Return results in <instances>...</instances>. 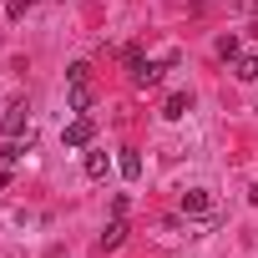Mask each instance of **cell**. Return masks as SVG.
Instances as JSON below:
<instances>
[{"label":"cell","mask_w":258,"mask_h":258,"mask_svg":"<svg viewBox=\"0 0 258 258\" xmlns=\"http://www.w3.org/2000/svg\"><path fill=\"white\" fill-rule=\"evenodd\" d=\"M91 137H96V121L86 111H76V121H66V132H61L66 147H91Z\"/></svg>","instance_id":"1"},{"label":"cell","mask_w":258,"mask_h":258,"mask_svg":"<svg viewBox=\"0 0 258 258\" xmlns=\"http://www.w3.org/2000/svg\"><path fill=\"white\" fill-rule=\"evenodd\" d=\"M26 121H31V106H26V101H11L6 116H0V132H6V137H21V132H26Z\"/></svg>","instance_id":"2"},{"label":"cell","mask_w":258,"mask_h":258,"mask_svg":"<svg viewBox=\"0 0 258 258\" xmlns=\"http://www.w3.org/2000/svg\"><path fill=\"white\" fill-rule=\"evenodd\" d=\"M182 213H213V192L208 187H187L182 192Z\"/></svg>","instance_id":"3"},{"label":"cell","mask_w":258,"mask_h":258,"mask_svg":"<svg viewBox=\"0 0 258 258\" xmlns=\"http://www.w3.org/2000/svg\"><path fill=\"white\" fill-rule=\"evenodd\" d=\"M187 101H192L187 91H172V96L162 101V116H167V121H177V116H187Z\"/></svg>","instance_id":"4"},{"label":"cell","mask_w":258,"mask_h":258,"mask_svg":"<svg viewBox=\"0 0 258 258\" xmlns=\"http://www.w3.org/2000/svg\"><path fill=\"white\" fill-rule=\"evenodd\" d=\"M106 172H111V157H106V152H86V177H91V182H101Z\"/></svg>","instance_id":"5"},{"label":"cell","mask_w":258,"mask_h":258,"mask_svg":"<svg viewBox=\"0 0 258 258\" xmlns=\"http://www.w3.org/2000/svg\"><path fill=\"white\" fill-rule=\"evenodd\" d=\"M121 243H126V223H121V218H111V223H106V233H101V248L111 253V248H121Z\"/></svg>","instance_id":"6"},{"label":"cell","mask_w":258,"mask_h":258,"mask_svg":"<svg viewBox=\"0 0 258 258\" xmlns=\"http://www.w3.org/2000/svg\"><path fill=\"white\" fill-rule=\"evenodd\" d=\"M116 167H121V177H126V182H137V177H142V157H137L132 147H126V152L116 157Z\"/></svg>","instance_id":"7"},{"label":"cell","mask_w":258,"mask_h":258,"mask_svg":"<svg viewBox=\"0 0 258 258\" xmlns=\"http://www.w3.org/2000/svg\"><path fill=\"white\" fill-rule=\"evenodd\" d=\"M233 76L238 81H258V56H233Z\"/></svg>","instance_id":"8"},{"label":"cell","mask_w":258,"mask_h":258,"mask_svg":"<svg viewBox=\"0 0 258 258\" xmlns=\"http://www.w3.org/2000/svg\"><path fill=\"white\" fill-rule=\"evenodd\" d=\"M66 86H91V66L86 61H71L66 66Z\"/></svg>","instance_id":"9"},{"label":"cell","mask_w":258,"mask_h":258,"mask_svg":"<svg viewBox=\"0 0 258 258\" xmlns=\"http://www.w3.org/2000/svg\"><path fill=\"white\" fill-rule=\"evenodd\" d=\"M71 111H91V86H71Z\"/></svg>","instance_id":"10"},{"label":"cell","mask_w":258,"mask_h":258,"mask_svg":"<svg viewBox=\"0 0 258 258\" xmlns=\"http://www.w3.org/2000/svg\"><path fill=\"white\" fill-rule=\"evenodd\" d=\"M21 152H26V147H21L16 137H6V147H0V162H21Z\"/></svg>","instance_id":"11"},{"label":"cell","mask_w":258,"mask_h":258,"mask_svg":"<svg viewBox=\"0 0 258 258\" xmlns=\"http://www.w3.org/2000/svg\"><path fill=\"white\" fill-rule=\"evenodd\" d=\"M218 56H223V61H228V56H238V36H233V31H228V36H218Z\"/></svg>","instance_id":"12"},{"label":"cell","mask_w":258,"mask_h":258,"mask_svg":"<svg viewBox=\"0 0 258 258\" xmlns=\"http://www.w3.org/2000/svg\"><path fill=\"white\" fill-rule=\"evenodd\" d=\"M233 6H238V11H248V16H253V11H258V0H233Z\"/></svg>","instance_id":"13"},{"label":"cell","mask_w":258,"mask_h":258,"mask_svg":"<svg viewBox=\"0 0 258 258\" xmlns=\"http://www.w3.org/2000/svg\"><path fill=\"white\" fill-rule=\"evenodd\" d=\"M253 203H258V187H253Z\"/></svg>","instance_id":"14"},{"label":"cell","mask_w":258,"mask_h":258,"mask_svg":"<svg viewBox=\"0 0 258 258\" xmlns=\"http://www.w3.org/2000/svg\"><path fill=\"white\" fill-rule=\"evenodd\" d=\"M46 258H56V253H46Z\"/></svg>","instance_id":"15"}]
</instances>
